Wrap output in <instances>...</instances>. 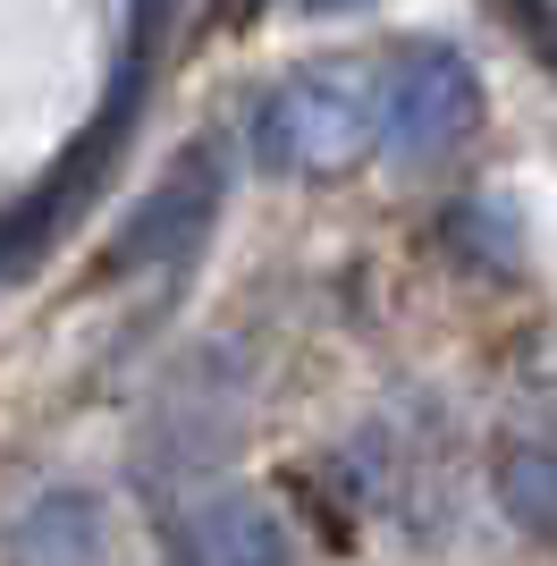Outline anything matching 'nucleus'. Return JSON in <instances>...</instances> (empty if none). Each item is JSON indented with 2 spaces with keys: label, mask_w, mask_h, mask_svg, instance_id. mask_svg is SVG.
Here are the masks:
<instances>
[{
  "label": "nucleus",
  "mask_w": 557,
  "mask_h": 566,
  "mask_svg": "<svg viewBox=\"0 0 557 566\" xmlns=\"http://www.w3.org/2000/svg\"><path fill=\"white\" fill-rule=\"evenodd\" d=\"M389 144V85L380 60H304L254 102L245 153L271 178H347Z\"/></svg>",
  "instance_id": "f257e3e1"
},
{
  "label": "nucleus",
  "mask_w": 557,
  "mask_h": 566,
  "mask_svg": "<svg viewBox=\"0 0 557 566\" xmlns=\"http://www.w3.org/2000/svg\"><path fill=\"white\" fill-rule=\"evenodd\" d=\"M380 85H389V144H380V161H431V153L464 144L473 118H482V76L448 43L380 51Z\"/></svg>",
  "instance_id": "f03ea898"
},
{
  "label": "nucleus",
  "mask_w": 557,
  "mask_h": 566,
  "mask_svg": "<svg viewBox=\"0 0 557 566\" xmlns=\"http://www.w3.org/2000/svg\"><path fill=\"white\" fill-rule=\"evenodd\" d=\"M211 212H220V153H211V144H195V153L169 169L161 187L127 212V229H118V245L102 254V271H144V262L195 254V237L211 229Z\"/></svg>",
  "instance_id": "7ed1b4c3"
},
{
  "label": "nucleus",
  "mask_w": 557,
  "mask_h": 566,
  "mask_svg": "<svg viewBox=\"0 0 557 566\" xmlns=\"http://www.w3.org/2000/svg\"><path fill=\"white\" fill-rule=\"evenodd\" d=\"M169 549H178V558H203V566H278V558H296V533H287L278 507H262L254 491H220V499L178 507Z\"/></svg>",
  "instance_id": "20e7f679"
},
{
  "label": "nucleus",
  "mask_w": 557,
  "mask_h": 566,
  "mask_svg": "<svg viewBox=\"0 0 557 566\" xmlns=\"http://www.w3.org/2000/svg\"><path fill=\"white\" fill-rule=\"evenodd\" d=\"M490 482H498V507L524 533L557 542V431H507L490 457Z\"/></svg>",
  "instance_id": "39448f33"
},
{
  "label": "nucleus",
  "mask_w": 557,
  "mask_h": 566,
  "mask_svg": "<svg viewBox=\"0 0 557 566\" xmlns=\"http://www.w3.org/2000/svg\"><path fill=\"white\" fill-rule=\"evenodd\" d=\"M9 549H18V558H93V549H111V542H102V516H93L85 491H51V499H34V516L9 533Z\"/></svg>",
  "instance_id": "423d86ee"
},
{
  "label": "nucleus",
  "mask_w": 557,
  "mask_h": 566,
  "mask_svg": "<svg viewBox=\"0 0 557 566\" xmlns=\"http://www.w3.org/2000/svg\"><path fill=\"white\" fill-rule=\"evenodd\" d=\"M262 9H271V0H211V18H220V25H245V18H262Z\"/></svg>",
  "instance_id": "0eeeda50"
},
{
  "label": "nucleus",
  "mask_w": 557,
  "mask_h": 566,
  "mask_svg": "<svg viewBox=\"0 0 557 566\" xmlns=\"http://www.w3.org/2000/svg\"><path fill=\"white\" fill-rule=\"evenodd\" d=\"M304 9H313V18H338V9H355V0H304Z\"/></svg>",
  "instance_id": "6e6552de"
}]
</instances>
